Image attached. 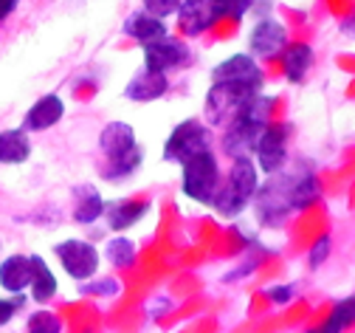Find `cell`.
Wrapping results in <instances>:
<instances>
[{
  "instance_id": "cell-3",
  "label": "cell",
  "mask_w": 355,
  "mask_h": 333,
  "mask_svg": "<svg viewBox=\"0 0 355 333\" xmlns=\"http://www.w3.org/2000/svg\"><path fill=\"white\" fill-rule=\"evenodd\" d=\"M291 189H293V172H277L271 175L268 184L257 186V218L265 226H282L293 215V201H291Z\"/></svg>"
},
{
  "instance_id": "cell-16",
  "label": "cell",
  "mask_w": 355,
  "mask_h": 333,
  "mask_svg": "<svg viewBox=\"0 0 355 333\" xmlns=\"http://www.w3.org/2000/svg\"><path fill=\"white\" fill-rule=\"evenodd\" d=\"M124 34L132 37V40H139L144 49H147V45H153V42H158V40H164V37H169V34H166V23L150 17V15L141 12V9H139V12H132V15L127 17V23H124Z\"/></svg>"
},
{
  "instance_id": "cell-13",
  "label": "cell",
  "mask_w": 355,
  "mask_h": 333,
  "mask_svg": "<svg viewBox=\"0 0 355 333\" xmlns=\"http://www.w3.org/2000/svg\"><path fill=\"white\" fill-rule=\"evenodd\" d=\"M139 145H136V130H132L127 122H110L102 136H99V150L105 153L107 161H116L127 153H132Z\"/></svg>"
},
{
  "instance_id": "cell-33",
  "label": "cell",
  "mask_w": 355,
  "mask_h": 333,
  "mask_svg": "<svg viewBox=\"0 0 355 333\" xmlns=\"http://www.w3.org/2000/svg\"><path fill=\"white\" fill-rule=\"evenodd\" d=\"M293 297V289H288V285H279V289H271L268 291V300L271 302H288Z\"/></svg>"
},
{
  "instance_id": "cell-25",
  "label": "cell",
  "mask_w": 355,
  "mask_h": 333,
  "mask_svg": "<svg viewBox=\"0 0 355 333\" xmlns=\"http://www.w3.org/2000/svg\"><path fill=\"white\" fill-rule=\"evenodd\" d=\"M141 161H144V153H141V147H136L132 153H127V156H121V159H116V161H107L105 170H102V175H105L107 181L127 178V175H132V172L139 170Z\"/></svg>"
},
{
  "instance_id": "cell-11",
  "label": "cell",
  "mask_w": 355,
  "mask_h": 333,
  "mask_svg": "<svg viewBox=\"0 0 355 333\" xmlns=\"http://www.w3.org/2000/svg\"><path fill=\"white\" fill-rule=\"evenodd\" d=\"M262 133H265V127L251 124V122H245V119H234V122L226 127V136H223V141H220V145H223V153H226L232 161L251 159Z\"/></svg>"
},
{
  "instance_id": "cell-34",
  "label": "cell",
  "mask_w": 355,
  "mask_h": 333,
  "mask_svg": "<svg viewBox=\"0 0 355 333\" xmlns=\"http://www.w3.org/2000/svg\"><path fill=\"white\" fill-rule=\"evenodd\" d=\"M17 6H20L17 0H0V20H6L9 15H15Z\"/></svg>"
},
{
  "instance_id": "cell-27",
  "label": "cell",
  "mask_w": 355,
  "mask_h": 333,
  "mask_svg": "<svg viewBox=\"0 0 355 333\" xmlns=\"http://www.w3.org/2000/svg\"><path fill=\"white\" fill-rule=\"evenodd\" d=\"M352 308H355V300L352 297H347V300H341L336 308H333V314H330V319L322 325L327 333H341L344 327H349V322H352Z\"/></svg>"
},
{
  "instance_id": "cell-18",
  "label": "cell",
  "mask_w": 355,
  "mask_h": 333,
  "mask_svg": "<svg viewBox=\"0 0 355 333\" xmlns=\"http://www.w3.org/2000/svg\"><path fill=\"white\" fill-rule=\"evenodd\" d=\"M178 17H181V31L189 37L203 34L214 23L209 0H184L181 9H178Z\"/></svg>"
},
{
  "instance_id": "cell-2",
  "label": "cell",
  "mask_w": 355,
  "mask_h": 333,
  "mask_svg": "<svg viewBox=\"0 0 355 333\" xmlns=\"http://www.w3.org/2000/svg\"><path fill=\"white\" fill-rule=\"evenodd\" d=\"M211 147H214L211 127L198 119H187L169 133L166 145H164V159L184 167L187 161H192L203 153H214Z\"/></svg>"
},
{
  "instance_id": "cell-19",
  "label": "cell",
  "mask_w": 355,
  "mask_h": 333,
  "mask_svg": "<svg viewBox=\"0 0 355 333\" xmlns=\"http://www.w3.org/2000/svg\"><path fill=\"white\" fill-rule=\"evenodd\" d=\"M147 209L150 204H141V201H116V204H105V218L113 232H124L130 226H136L147 215Z\"/></svg>"
},
{
  "instance_id": "cell-35",
  "label": "cell",
  "mask_w": 355,
  "mask_h": 333,
  "mask_svg": "<svg viewBox=\"0 0 355 333\" xmlns=\"http://www.w3.org/2000/svg\"><path fill=\"white\" fill-rule=\"evenodd\" d=\"M310 333H327V330L324 327H316V330H310Z\"/></svg>"
},
{
  "instance_id": "cell-7",
  "label": "cell",
  "mask_w": 355,
  "mask_h": 333,
  "mask_svg": "<svg viewBox=\"0 0 355 333\" xmlns=\"http://www.w3.org/2000/svg\"><path fill=\"white\" fill-rule=\"evenodd\" d=\"M257 170L265 172V175H277L285 170V161H288V127H277V124H268L265 133L259 136L257 141Z\"/></svg>"
},
{
  "instance_id": "cell-15",
  "label": "cell",
  "mask_w": 355,
  "mask_h": 333,
  "mask_svg": "<svg viewBox=\"0 0 355 333\" xmlns=\"http://www.w3.org/2000/svg\"><path fill=\"white\" fill-rule=\"evenodd\" d=\"M34 268L28 254H12L0 263V289H6L9 294H23L31 285Z\"/></svg>"
},
{
  "instance_id": "cell-23",
  "label": "cell",
  "mask_w": 355,
  "mask_h": 333,
  "mask_svg": "<svg viewBox=\"0 0 355 333\" xmlns=\"http://www.w3.org/2000/svg\"><path fill=\"white\" fill-rule=\"evenodd\" d=\"M291 201H293V212L307 209L313 201H319V178L310 172V170H296V172H293Z\"/></svg>"
},
{
  "instance_id": "cell-32",
  "label": "cell",
  "mask_w": 355,
  "mask_h": 333,
  "mask_svg": "<svg viewBox=\"0 0 355 333\" xmlns=\"http://www.w3.org/2000/svg\"><path fill=\"white\" fill-rule=\"evenodd\" d=\"M23 305V297H12V300H0V327L9 325L15 319V314L20 311Z\"/></svg>"
},
{
  "instance_id": "cell-6",
  "label": "cell",
  "mask_w": 355,
  "mask_h": 333,
  "mask_svg": "<svg viewBox=\"0 0 355 333\" xmlns=\"http://www.w3.org/2000/svg\"><path fill=\"white\" fill-rule=\"evenodd\" d=\"M54 254L60 260V266L68 271V277H73L76 282H85L91 279L99 268V252L94 243L87 241H76V237H71V241H62L54 246Z\"/></svg>"
},
{
  "instance_id": "cell-8",
  "label": "cell",
  "mask_w": 355,
  "mask_h": 333,
  "mask_svg": "<svg viewBox=\"0 0 355 333\" xmlns=\"http://www.w3.org/2000/svg\"><path fill=\"white\" fill-rule=\"evenodd\" d=\"M248 42H251V57L254 60L257 57L259 60H277L288 49V29L274 17H265L254 26Z\"/></svg>"
},
{
  "instance_id": "cell-31",
  "label": "cell",
  "mask_w": 355,
  "mask_h": 333,
  "mask_svg": "<svg viewBox=\"0 0 355 333\" xmlns=\"http://www.w3.org/2000/svg\"><path fill=\"white\" fill-rule=\"evenodd\" d=\"M327 254H330V237H319V241H316V246L310 249V257H307V263L313 266V268H319V266L327 260Z\"/></svg>"
},
{
  "instance_id": "cell-14",
  "label": "cell",
  "mask_w": 355,
  "mask_h": 333,
  "mask_svg": "<svg viewBox=\"0 0 355 333\" xmlns=\"http://www.w3.org/2000/svg\"><path fill=\"white\" fill-rule=\"evenodd\" d=\"M166 88H169V79H166V76L141 68L136 76L127 82L124 97H127L130 102H153V99H161V97H164Z\"/></svg>"
},
{
  "instance_id": "cell-17",
  "label": "cell",
  "mask_w": 355,
  "mask_h": 333,
  "mask_svg": "<svg viewBox=\"0 0 355 333\" xmlns=\"http://www.w3.org/2000/svg\"><path fill=\"white\" fill-rule=\"evenodd\" d=\"M105 215V198L91 184H82L73 189V220L76 223H94Z\"/></svg>"
},
{
  "instance_id": "cell-12",
  "label": "cell",
  "mask_w": 355,
  "mask_h": 333,
  "mask_svg": "<svg viewBox=\"0 0 355 333\" xmlns=\"http://www.w3.org/2000/svg\"><path fill=\"white\" fill-rule=\"evenodd\" d=\"M62 116H65V102L57 97V93H46V97H40V99L26 111L23 133H26V130H31V133L49 130V127L60 124Z\"/></svg>"
},
{
  "instance_id": "cell-10",
  "label": "cell",
  "mask_w": 355,
  "mask_h": 333,
  "mask_svg": "<svg viewBox=\"0 0 355 333\" xmlns=\"http://www.w3.org/2000/svg\"><path fill=\"white\" fill-rule=\"evenodd\" d=\"M214 82H234V85H245V88H259L262 82V68L257 65V60L251 54H232L223 63H217L211 71Z\"/></svg>"
},
{
  "instance_id": "cell-22",
  "label": "cell",
  "mask_w": 355,
  "mask_h": 333,
  "mask_svg": "<svg viewBox=\"0 0 355 333\" xmlns=\"http://www.w3.org/2000/svg\"><path fill=\"white\" fill-rule=\"evenodd\" d=\"M282 65H285V76L291 82H302L307 76V71L313 68V49L304 42L291 45V49H285V54H282Z\"/></svg>"
},
{
  "instance_id": "cell-21",
  "label": "cell",
  "mask_w": 355,
  "mask_h": 333,
  "mask_svg": "<svg viewBox=\"0 0 355 333\" xmlns=\"http://www.w3.org/2000/svg\"><path fill=\"white\" fill-rule=\"evenodd\" d=\"M31 156V141L23 130H3L0 133V164H23Z\"/></svg>"
},
{
  "instance_id": "cell-1",
  "label": "cell",
  "mask_w": 355,
  "mask_h": 333,
  "mask_svg": "<svg viewBox=\"0 0 355 333\" xmlns=\"http://www.w3.org/2000/svg\"><path fill=\"white\" fill-rule=\"evenodd\" d=\"M257 186H259V172H257L254 161L251 159H240V161L232 164L229 181L226 184L220 181L217 195L211 198V206L217 212H223V215H237L254 201Z\"/></svg>"
},
{
  "instance_id": "cell-5",
  "label": "cell",
  "mask_w": 355,
  "mask_h": 333,
  "mask_svg": "<svg viewBox=\"0 0 355 333\" xmlns=\"http://www.w3.org/2000/svg\"><path fill=\"white\" fill-rule=\"evenodd\" d=\"M181 186H184V195H189L198 204H211V198L217 195V186H220V167L214 153H203L192 161L184 164L181 172Z\"/></svg>"
},
{
  "instance_id": "cell-24",
  "label": "cell",
  "mask_w": 355,
  "mask_h": 333,
  "mask_svg": "<svg viewBox=\"0 0 355 333\" xmlns=\"http://www.w3.org/2000/svg\"><path fill=\"white\" fill-rule=\"evenodd\" d=\"M105 254H107V260L116 268H130L132 263H136V243H132L130 237L119 234V237H113V241L105 246Z\"/></svg>"
},
{
  "instance_id": "cell-9",
  "label": "cell",
  "mask_w": 355,
  "mask_h": 333,
  "mask_svg": "<svg viewBox=\"0 0 355 333\" xmlns=\"http://www.w3.org/2000/svg\"><path fill=\"white\" fill-rule=\"evenodd\" d=\"M187 63H189L187 42L175 40V37H164V40H158V42H153L144 49V68L155 71L161 76H166L175 68H184Z\"/></svg>"
},
{
  "instance_id": "cell-4",
  "label": "cell",
  "mask_w": 355,
  "mask_h": 333,
  "mask_svg": "<svg viewBox=\"0 0 355 333\" xmlns=\"http://www.w3.org/2000/svg\"><path fill=\"white\" fill-rule=\"evenodd\" d=\"M254 88L245 85H234V82H214L206 93V122L209 127L214 124H232L240 111L245 108V102L254 97Z\"/></svg>"
},
{
  "instance_id": "cell-29",
  "label": "cell",
  "mask_w": 355,
  "mask_h": 333,
  "mask_svg": "<svg viewBox=\"0 0 355 333\" xmlns=\"http://www.w3.org/2000/svg\"><path fill=\"white\" fill-rule=\"evenodd\" d=\"M178 9H181V0H144V9L141 12H147L150 17H155V20H166V17H172V15H178Z\"/></svg>"
},
{
  "instance_id": "cell-28",
  "label": "cell",
  "mask_w": 355,
  "mask_h": 333,
  "mask_svg": "<svg viewBox=\"0 0 355 333\" xmlns=\"http://www.w3.org/2000/svg\"><path fill=\"white\" fill-rule=\"evenodd\" d=\"M28 333H62V322L51 311H37L28 316Z\"/></svg>"
},
{
  "instance_id": "cell-30",
  "label": "cell",
  "mask_w": 355,
  "mask_h": 333,
  "mask_svg": "<svg viewBox=\"0 0 355 333\" xmlns=\"http://www.w3.org/2000/svg\"><path fill=\"white\" fill-rule=\"evenodd\" d=\"M121 291V285L116 279H105V282H85L82 294H99V297H113Z\"/></svg>"
},
{
  "instance_id": "cell-26",
  "label": "cell",
  "mask_w": 355,
  "mask_h": 333,
  "mask_svg": "<svg viewBox=\"0 0 355 333\" xmlns=\"http://www.w3.org/2000/svg\"><path fill=\"white\" fill-rule=\"evenodd\" d=\"M209 6H211V17H243L245 12L254 9L251 0H209Z\"/></svg>"
},
{
  "instance_id": "cell-20",
  "label": "cell",
  "mask_w": 355,
  "mask_h": 333,
  "mask_svg": "<svg viewBox=\"0 0 355 333\" xmlns=\"http://www.w3.org/2000/svg\"><path fill=\"white\" fill-rule=\"evenodd\" d=\"M31 257V268H34V277H31V297H34V302H49L54 294H57V277H54V271L49 268V263L42 260L40 254H28Z\"/></svg>"
}]
</instances>
